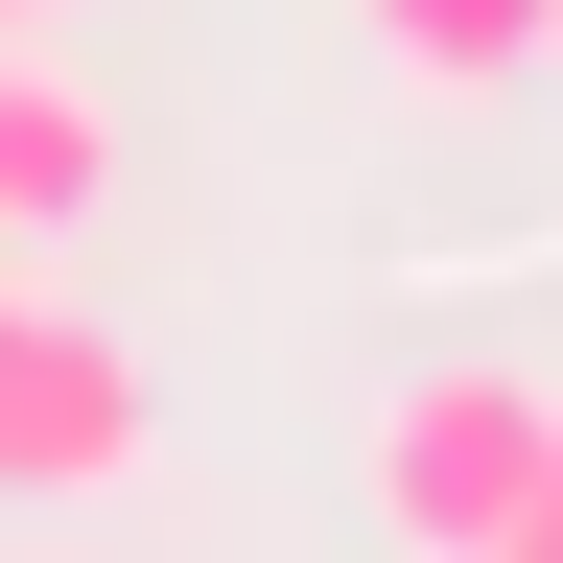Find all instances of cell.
<instances>
[{
    "label": "cell",
    "mask_w": 563,
    "mask_h": 563,
    "mask_svg": "<svg viewBox=\"0 0 563 563\" xmlns=\"http://www.w3.org/2000/svg\"><path fill=\"white\" fill-rule=\"evenodd\" d=\"M517 563H563V446H540V517H517Z\"/></svg>",
    "instance_id": "5"
},
{
    "label": "cell",
    "mask_w": 563,
    "mask_h": 563,
    "mask_svg": "<svg viewBox=\"0 0 563 563\" xmlns=\"http://www.w3.org/2000/svg\"><path fill=\"white\" fill-rule=\"evenodd\" d=\"M141 352L95 306H0V493H141Z\"/></svg>",
    "instance_id": "2"
},
{
    "label": "cell",
    "mask_w": 563,
    "mask_h": 563,
    "mask_svg": "<svg viewBox=\"0 0 563 563\" xmlns=\"http://www.w3.org/2000/svg\"><path fill=\"white\" fill-rule=\"evenodd\" d=\"M0 24H47V0H0Z\"/></svg>",
    "instance_id": "6"
},
{
    "label": "cell",
    "mask_w": 563,
    "mask_h": 563,
    "mask_svg": "<svg viewBox=\"0 0 563 563\" xmlns=\"http://www.w3.org/2000/svg\"><path fill=\"white\" fill-rule=\"evenodd\" d=\"M352 47L399 95H540L563 70V0H352Z\"/></svg>",
    "instance_id": "4"
},
{
    "label": "cell",
    "mask_w": 563,
    "mask_h": 563,
    "mask_svg": "<svg viewBox=\"0 0 563 563\" xmlns=\"http://www.w3.org/2000/svg\"><path fill=\"white\" fill-rule=\"evenodd\" d=\"M118 188V118H95V70H47L24 24H0V235H47V211H95Z\"/></svg>",
    "instance_id": "3"
},
{
    "label": "cell",
    "mask_w": 563,
    "mask_h": 563,
    "mask_svg": "<svg viewBox=\"0 0 563 563\" xmlns=\"http://www.w3.org/2000/svg\"><path fill=\"white\" fill-rule=\"evenodd\" d=\"M540 446H563V376H540V352H446V376H399V399H376L352 517H376L399 563H517Z\"/></svg>",
    "instance_id": "1"
}]
</instances>
